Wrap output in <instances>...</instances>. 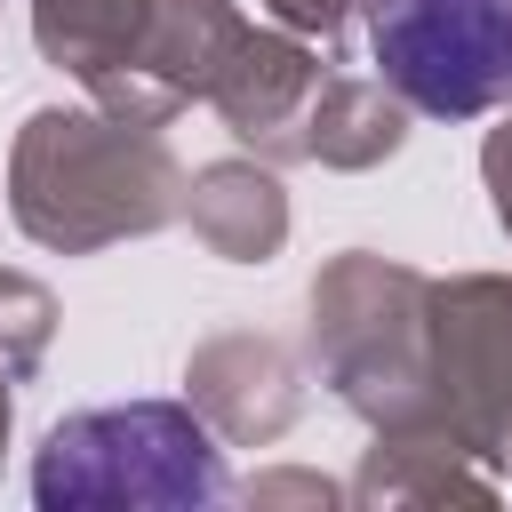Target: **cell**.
Returning a JSON list of instances; mask_svg holds the SVG:
<instances>
[{"label": "cell", "instance_id": "9a60e30c", "mask_svg": "<svg viewBox=\"0 0 512 512\" xmlns=\"http://www.w3.org/2000/svg\"><path fill=\"white\" fill-rule=\"evenodd\" d=\"M480 184H488L496 224L512 232V112H504V128H488V144H480Z\"/></svg>", "mask_w": 512, "mask_h": 512}, {"label": "cell", "instance_id": "52a82bcc", "mask_svg": "<svg viewBox=\"0 0 512 512\" xmlns=\"http://www.w3.org/2000/svg\"><path fill=\"white\" fill-rule=\"evenodd\" d=\"M184 400L208 416L224 448H272L304 416V360L264 328L200 336L184 360Z\"/></svg>", "mask_w": 512, "mask_h": 512}, {"label": "cell", "instance_id": "ba28073f", "mask_svg": "<svg viewBox=\"0 0 512 512\" xmlns=\"http://www.w3.org/2000/svg\"><path fill=\"white\" fill-rule=\"evenodd\" d=\"M320 56H312V40L304 32H288V24H248L240 32V48H232V64L216 72V88H208V104H216V120L232 128V144H248L256 160H304V112H312V96H320Z\"/></svg>", "mask_w": 512, "mask_h": 512}, {"label": "cell", "instance_id": "7c38bea8", "mask_svg": "<svg viewBox=\"0 0 512 512\" xmlns=\"http://www.w3.org/2000/svg\"><path fill=\"white\" fill-rule=\"evenodd\" d=\"M56 288L48 280H32V272H16V264H0V368L16 376V384H32L40 376V360H48V344H56Z\"/></svg>", "mask_w": 512, "mask_h": 512}, {"label": "cell", "instance_id": "30bf717a", "mask_svg": "<svg viewBox=\"0 0 512 512\" xmlns=\"http://www.w3.org/2000/svg\"><path fill=\"white\" fill-rule=\"evenodd\" d=\"M184 224L208 256L224 264H272L288 248V192H280V168L256 160V152H232V160H200L184 176Z\"/></svg>", "mask_w": 512, "mask_h": 512}, {"label": "cell", "instance_id": "5bb4252c", "mask_svg": "<svg viewBox=\"0 0 512 512\" xmlns=\"http://www.w3.org/2000/svg\"><path fill=\"white\" fill-rule=\"evenodd\" d=\"M272 24H288V32H304V40H336L368 0H256Z\"/></svg>", "mask_w": 512, "mask_h": 512}, {"label": "cell", "instance_id": "8fae6325", "mask_svg": "<svg viewBox=\"0 0 512 512\" xmlns=\"http://www.w3.org/2000/svg\"><path fill=\"white\" fill-rule=\"evenodd\" d=\"M408 104L384 88V80H360V72H328L312 112H304V160L336 168V176H368L384 168L400 144H408Z\"/></svg>", "mask_w": 512, "mask_h": 512}, {"label": "cell", "instance_id": "9c48e42d", "mask_svg": "<svg viewBox=\"0 0 512 512\" xmlns=\"http://www.w3.org/2000/svg\"><path fill=\"white\" fill-rule=\"evenodd\" d=\"M360 512H424V504H504V472L448 424V416H416V424H384L360 448V472L344 480Z\"/></svg>", "mask_w": 512, "mask_h": 512}, {"label": "cell", "instance_id": "7a4b0ae2", "mask_svg": "<svg viewBox=\"0 0 512 512\" xmlns=\"http://www.w3.org/2000/svg\"><path fill=\"white\" fill-rule=\"evenodd\" d=\"M240 32V0H32L40 56L80 80L96 112L136 128H168L208 104Z\"/></svg>", "mask_w": 512, "mask_h": 512}, {"label": "cell", "instance_id": "277c9868", "mask_svg": "<svg viewBox=\"0 0 512 512\" xmlns=\"http://www.w3.org/2000/svg\"><path fill=\"white\" fill-rule=\"evenodd\" d=\"M312 368L368 432L440 416L432 280L400 256H376V248L328 256L312 280Z\"/></svg>", "mask_w": 512, "mask_h": 512}, {"label": "cell", "instance_id": "2e32d148", "mask_svg": "<svg viewBox=\"0 0 512 512\" xmlns=\"http://www.w3.org/2000/svg\"><path fill=\"white\" fill-rule=\"evenodd\" d=\"M8 384H16V376L0 368V456H8V432H16V392H8Z\"/></svg>", "mask_w": 512, "mask_h": 512}, {"label": "cell", "instance_id": "8992f818", "mask_svg": "<svg viewBox=\"0 0 512 512\" xmlns=\"http://www.w3.org/2000/svg\"><path fill=\"white\" fill-rule=\"evenodd\" d=\"M440 416L512 480V272L432 280Z\"/></svg>", "mask_w": 512, "mask_h": 512}, {"label": "cell", "instance_id": "4fadbf2b", "mask_svg": "<svg viewBox=\"0 0 512 512\" xmlns=\"http://www.w3.org/2000/svg\"><path fill=\"white\" fill-rule=\"evenodd\" d=\"M248 512H272V504H312V512H328V504H352V488H336L328 472H256L248 488H232Z\"/></svg>", "mask_w": 512, "mask_h": 512}, {"label": "cell", "instance_id": "3957f363", "mask_svg": "<svg viewBox=\"0 0 512 512\" xmlns=\"http://www.w3.org/2000/svg\"><path fill=\"white\" fill-rule=\"evenodd\" d=\"M224 440L192 400H112L56 416L32 448L40 512H200L224 504Z\"/></svg>", "mask_w": 512, "mask_h": 512}, {"label": "cell", "instance_id": "6da1fadb", "mask_svg": "<svg viewBox=\"0 0 512 512\" xmlns=\"http://www.w3.org/2000/svg\"><path fill=\"white\" fill-rule=\"evenodd\" d=\"M8 216L32 248L96 256L184 216V168L160 128L40 104L8 144Z\"/></svg>", "mask_w": 512, "mask_h": 512}, {"label": "cell", "instance_id": "5b68a950", "mask_svg": "<svg viewBox=\"0 0 512 512\" xmlns=\"http://www.w3.org/2000/svg\"><path fill=\"white\" fill-rule=\"evenodd\" d=\"M376 80L416 120L512 112V0H368Z\"/></svg>", "mask_w": 512, "mask_h": 512}]
</instances>
